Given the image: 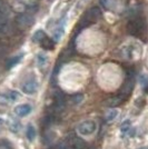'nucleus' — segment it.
<instances>
[{"label":"nucleus","mask_w":148,"mask_h":149,"mask_svg":"<svg viewBox=\"0 0 148 149\" xmlns=\"http://www.w3.org/2000/svg\"><path fill=\"white\" fill-rule=\"evenodd\" d=\"M128 33L134 37L142 38L146 35V22L142 18H134L127 24Z\"/></svg>","instance_id":"nucleus-1"},{"label":"nucleus","mask_w":148,"mask_h":149,"mask_svg":"<svg viewBox=\"0 0 148 149\" xmlns=\"http://www.w3.org/2000/svg\"><path fill=\"white\" fill-rule=\"evenodd\" d=\"M100 16H101L100 9H99L98 7H93V8L88 9L86 13H85L84 17L81 18L80 22L78 24V27H80V28L88 27L89 25L94 24L95 21H97Z\"/></svg>","instance_id":"nucleus-2"},{"label":"nucleus","mask_w":148,"mask_h":149,"mask_svg":"<svg viewBox=\"0 0 148 149\" xmlns=\"http://www.w3.org/2000/svg\"><path fill=\"white\" fill-rule=\"evenodd\" d=\"M97 125L94 120H85L77 126V132L80 136H90L96 131Z\"/></svg>","instance_id":"nucleus-3"},{"label":"nucleus","mask_w":148,"mask_h":149,"mask_svg":"<svg viewBox=\"0 0 148 149\" xmlns=\"http://www.w3.org/2000/svg\"><path fill=\"white\" fill-rule=\"evenodd\" d=\"M67 146L69 149H87L86 141L74 134L67 137Z\"/></svg>","instance_id":"nucleus-4"},{"label":"nucleus","mask_w":148,"mask_h":149,"mask_svg":"<svg viewBox=\"0 0 148 149\" xmlns=\"http://www.w3.org/2000/svg\"><path fill=\"white\" fill-rule=\"evenodd\" d=\"M16 22H17L18 27H20V28H28V27H30L32 25L34 17L29 13H20L18 17H17V19H16Z\"/></svg>","instance_id":"nucleus-5"},{"label":"nucleus","mask_w":148,"mask_h":149,"mask_svg":"<svg viewBox=\"0 0 148 149\" xmlns=\"http://www.w3.org/2000/svg\"><path fill=\"white\" fill-rule=\"evenodd\" d=\"M134 84H135L134 74H127V77H126V80H125V82H124L123 87H121L120 93L124 95L125 97H128V96L130 95V93L133 91V89H134Z\"/></svg>","instance_id":"nucleus-6"},{"label":"nucleus","mask_w":148,"mask_h":149,"mask_svg":"<svg viewBox=\"0 0 148 149\" xmlns=\"http://www.w3.org/2000/svg\"><path fill=\"white\" fill-rule=\"evenodd\" d=\"M22 91L27 95H34L38 90V82L36 79H29L22 85Z\"/></svg>","instance_id":"nucleus-7"},{"label":"nucleus","mask_w":148,"mask_h":149,"mask_svg":"<svg viewBox=\"0 0 148 149\" xmlns=\"http://www.w3.org/2000/svg\"><path fill=\"white\" fill-rule=\"evenodd\" d=\"M32 108L30 105L28 104H22V105H18L15 108V113L18 116V117H26L28 116L31 112Z\"/></svg>","instance_id":"nucleus-8"},{"label":"nucleus","mask_w":148,"mask_h":149,"mask_svg":"<svg viewBox=\"0 0 148 149\" xmlns=\"http://www.w3.org/2000/svg\"><path fill=\"white\" fill-rule=\"evenodd\" d=\"M126 98H127V97H125L124 95L118 93V95H116V96H114V97H111V98H109V99L107 100V105L109 106V107L115 108V107H117V106L121 105Z\"/></svg>","instance_id":"nucleus-9"},{"label":"nucleus","mask_w":148,"mask_h":149,"mask_svg":"<svg viewBox=\"0 0 148 149\" xmlns=\"http://www.w3.org/2000/svg\"><path fill=\"white\" fill-rule=\"evenodd\" d=\"M19 98V95L17 91H8V93L0 95V100L6 101V102H13Z\"/></svg>","instance_id":"nucleus-10"},{"label":"nucleus","mask_w":148,"mask_h":149,"mask_svg":"<svg viewBox=\"0 0 148 149\" xmlns=\"http://www.w3.org/2000/svg\"><path fill=\"white\" fill-rule=\"evenodd\" d=\"M40 44H41V47H43V49H47V50L54 49V41H52L50 38L47 37V36L41 40Z\"/></svg>","instance_id":"nucleus-11"},{"label":"nucleus","mask_w":148,"mask_h":149,"mask_svg":"<svg viewBox=\"0 0 148 149\" xmlns=\"http://www.w3.org/2000/svg\"><path fill=\"white\" fill-rule=\"evenodd\" d=\"M26 134H27L28 140H30V141H34V140H35V138H36V130H35V127H34L32 125H29V126L27 127Z\"/></svg>","instance_id":"nucleus-12"},{"label":"nucleus","mask_w":148,"mask_h":149,"mask_svg":"<svg viewBox=\"0 0 148 149\" xmlns=\"http://www.w3.org/2000/svg\"><path fill=\"white\" fill-rule=\"evenodd\" d=\"M118 115H119V111H118L117 109H111L108 111V113L106 115V120L108 121V123H111V121H114L115 119L118 117Z\"/></svg>","instance_id":"nucleus-13"},{"label":"nucleus","mask_w":148,"mask_h":149,"mask_svg":"<svg viewBox=\"0 0 148 149\" xmlns=\"http://www.w3.org/2000/svg\"><path fill=\"white\" fill-rule=\"evenodd\" d=\"M9 129L13 132H18L19 129H20V124L19 121H17L16 119L13 118H9Z\"/></svg>","instance_id":"nucleus-14"},{"label":"nucleus","mask_w":148,"mask_h":149,"mask_svg":"<svg viewBox=\"0 0 148 149\" xmlns=\"http://www.w3.org/2000/svg\"><path fill=\"white\" fill-rule=\"evenodd\" d=\"M21 58H22V55H18V56H15V57H13V58H10V59L8 60V62H7V68L8 69L13 68V66H16V65L21 60Z\"/></svg>","instance_id":"nucleus-15"},{"label":"nucleus","mask_w":148,"mask_h":149,"mask_svg":"<svg viewBox=\"0 0 148 149\" xmlns=\"http://www.w3.org/2000/svg\"><path fill=\"white\" fill-rule=\"evenodd\" d=\"M48 62V57L45 54H39L37 56V63L39 67H45Z\"/></svg>","instance_id":"nucleus-16"},{"label":"nucleus","mask_w":148,"mask_h":149,"mask_svg":"<svg viewBox=\"0 0 148 149\" xmlns=\"http://www.w3.org/2000/svg\"><path fill=\"white\" fill-rule=\"evenodd\" d=\"M64 33H65V28L62 26L61 27H58L56 29L55 33H54V39H55L56 41H59L62 38V36H64Z\"/></svg>","instance_id":"nucleus-17"},{"label":"nucleus","mask_w":148,"mask_h":149,"mask_svg":"<svg viewBox=\"0 0 148 149\" xmlns=\"http://www.w3.org/2000/svg\"><path fill=\"white\" fill-rule=\"evenodd\" d=\"M45 37H46L45 32H43V30H38L35 32V35H34V37H32V40H34L35 42H41V40H43Z\"/></svg>","instance_id":"nucleus-18"},{"label":"nucleus","mask_w":148,"mask_h":149,"mask_svg":"<svg viewBox=\"0 0 148 149\" xmlns=\"http://www.w3.org/2000/svg\"><path fill=\"white\" fill-rule=\"evenodd\" d=\"M130 128H131V124H130L129 120H126V121H124L121 126H120V131H121V134H126V132H128L130 130Z\"/></svg>","instance_id":"nucleus-19"},{"label":"nucleus","mask_w":148,"mask_h":149,"mask_svg":"<svg viewBox=\"0 0 148 149\" xmlns=\"http://www.w3.org/2000/svg\"><path fill=\"white\" fill-rule=\"evenodd\" d=\"M0 15H9V9L2 0H0Z\"/></svg>","instance_id":"nucleus-20"},{"label":"nucleus","mask_w":148,"mask_h":149,"mask_svg":"<svg viewBox=\"0 0 148 149\" xmlns=\"http://www.w3.org/2000/svg\"><path fill=\"white\" fill-rule=\"evenodd\" d=\"M139 80H140V85L145 88L148 85V76H147V74H142Z\"/></svg>","instance_id":"nucleus-21"},{"label":"nucleus","mask_w":148,"mask_h":149,"mask_svg":"<svg viewBox=\"0 0 148 149\" xmlns=\"http://www.w3.org/2000/svg\"><path fill=\"white\" fill-rule=\"evenodd\" d=\"M84 99V96L82 95H76L73 97V102H74L75 105H78V104H80L81 101Z\"/></svg>","instance_id":"nucleus-22"},{"label":"nucleus","mask_w":148,"mask_h":149,"mask_svg":"<svg viewBox=\"0 0 148 149\" xmlns=\"http://www.w3.org/2000/svg\"><path fill=\"white\" fill-rule=\"evenodd\" d=\"M48 149H69V147L65 143H58V145H55V146H52Z\"/></svg>","instance_id":"nucleus-23"},{"label":"nucleus","mask_w":148,"mask_h":149,"mask_svg":"<svg viewBox=\"0 0 148 149\" xmlns=\"http://www.w3.org/2000/svg\"><path fill=\"white\" fill-rule=\"evenodd\" d=\"M7 52V48L6 46H3L2 44H0V58H2V57L6 55Z\"/></svg>","instance_id":"nucleus-24"},{"label":"nucleus","mask_w":148,"mask_h":149,"mask_svg":"<svg viewBox=\"0 0 148 149\" xmlns=\"http://www.w3.org/2000/svg\"><path fill=\"white\" fill-rule=\"evenodd\" d=\"M144 90H145V93H148V85H147V86H146L145 88H144Z\"/></svg>","instance_id":"nucleus-25"},{"label":"nucleus","mask_w":148,"mask_h":149,"mask_svg":"<svg viewBox=\"0 0 148 149\" xmlns=\"http://www.w3.org/2000/svg\"><path fill=\"white\" fill-rule=\"evenodd\" d=\"M139 149H147V148H145V147H142V148H139Z\"/></svg>","instance_id":"nucleus-26"}]
</instances>
